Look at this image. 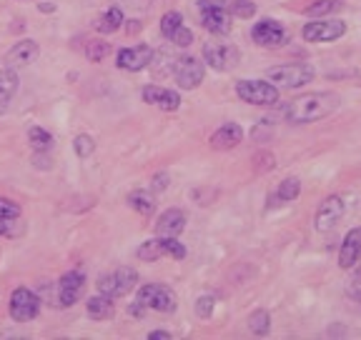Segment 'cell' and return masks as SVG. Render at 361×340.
Here are the masks:
<instances>
[{
  "label": "cell",
  "mask_w": 361,
  "mask_h": 340,
  "mask_svg": "<svg viewBox=\"0 0 361 340\" xmlns=\"http://www.w3.org/2000/svg\"><path fill=\"white\" fill-rule=\"evenodd\" d=\"M108 53H111V45L105 43V40H90V43L86 45V55H88L90 63H101Z\"/></svg>",
  "instance_id": "obj_30"
},
{
  "label": "cell",
  "mask_w": 361,
  "mask_h": 340,
  "mask_svg": "<svg viewBox=\"0 0 361 340\" xmlns=\"http://www.w3.org/2000/svg\"><path fill=\"white\" fill-rule=\"evenodd\" d=\"M73 148H75V153H78L81 158H88L90 153L96 151V143H93V138H90V135H78L73 140Z\"/></svg>",
  "instance_id": "obj_31"
},
{
  "label": "cell",
  "mask_w": 361,
  "mask_h": 340,
  "mask_svg": "<svg viewBox=\"0 0 361 340\" xmlns=\"http://www.w3.org/2000/svg\"><path fill=\"white\" fill-rule=\"evenodd\" d=\"M128 203H131L133 210H138L140 215H151L155 208V200L148 190H133L131 196H128Z\"/></svg>",
  "instance_id": "obj_24"
},
{
  "label": "cell",
  "mask_w": 361,
  "mask_h": 340,
  "mask_svg": "<svg viewBox=\"0 0 361 340\" xmlns=\"http://www.w3.org/2000/svg\"><path fill=\"white\" fill-rule=\"evenodd\" d=\"M171 333H166V330H153V333H148V340H169Z\"/></svg>",
  "instance_id": "obj_37"
},
{
  "label": "cell",
  "mask_w": 361,
  "mask_h": 340,
  "mask_svg": "<svg viewBox=\"0 0 361 340\" xmlns=\"http://www.w3.org/2000/svg\"><path fill=\"white\" fill-rule=\"evenodd\" d=\"M344 213H347V203H344V198H341V196L326 198L324 203H321V208L316 210L314 228H316L319 233L334 231V228H336V223H339L341 218H344Z\"/></svg>",
  "instance_id": "obj_10"
},
{
  "label": "cell",
  "mask_w": 361,
  "mask_h": 340,
  "mask_svg": "<svg viewBox=\"0 0 361 340\" xmlns=\"http://www.w3.org/2000/svg\"><path fill=\"white\" fill-rule=\"evenodd\" d=\"M341 8V0H314L309 8H306V15L311 18H316V15H329L334 10H339Z\"/></svg>",
  "instance_id": "obj_27"
},
{
  "label": "cell",
  "mask_w": 361,
  "mask_h": 340,
  "mask_svg": "<svg viewBox=\"0 0 361 340\" xmlns=\"http://www.w3.org/2000/svg\"><path fill=\"white\" fill-rule=\"evenodd\" d=\"M181 25H184V18H181V13H176V10L166 13L161 18V33H163V38H169V40H171V36H173V33H176Z\"/></svg>",
  "instance_id": "obj_29"
},
{
  "label": "cell",
  "mask_w": 361,
  "mask_h": 340,
  "mask_svg": "<svg viewBox=\"0 0 361 340\" xmlns=\"http://www.w3.org/2000/svg\"><path fill=\"white\" fill-rule=\"evenodd\" d=\"M251 38L258 45H281L286 40V30L281 28L276 21H271V18H264V21H258L251 28Z\"/></svg>",
  "instance_id": "obj_14"
},
{
  "label": "cell",
  "mask_w": 361,
  "mask_h": 340,
  "mask_svg": "<svg viewBox=\"0 0 361 340\" xmlns=\"http://www.w3.org/2000/svg\"><path fill=\"white\" fill-rule=\"evenodd\" d=\"M21 218V208L8 200V198H0V220H18Z\"/></svg>",
  "instance_id": "obj_32"
},
{
  "label": "cell",
  "mask_w": 361,
  "mask_h": 340,
  "mask_svg": "<svg viewBox=\"0 0 361 340\" xmlns=\"http://www.w3.org/2000/svg\"><path fill=\"white\" fill-rule=\"evenodd\" d=\"M83 285H86V275L81 270H71L60 278L58 283V298L63 308H71V305L78 303V298L83 293Z\"/></svg>",
  "instance_id": "obj_13"
},
{
  "label": "cell",
  "mask_w": 361,
  "mask_h": 340,
  "mask_svg": "<svg viewBox=\"0 0 361 340\" xmlns=\"http://www.w3.org/2000/svg\"><path fill=\"white\" fill-rule=\"evenodd\" d=\"M301 36L306 43H332V40H339L341 36H347V25L339 21L306 23Z\"/></svg>",
  "instance_id": "obj_9"
},
{
  "label": "cell",
  "mask_w": 361,
  "mask_h": 340,
  "mask_svg": "<svg viewBox=\"0 0 361 340\" xmlns=\"http://www.w3.org/2000/svg\"><path fill=\"white\" fill-rule=\"evenodd\" d=\"M299 193H301V181H296V178H286V181L279 185V190H276V196H279L281 203H291V200H296Z\"/></svg>",
  "instance_id": "obj_26"
},
{
  "label": "cell",
  "mask_w": 361,
  "mask_h": 340,
  "mask_svg": "<svg viewBox=\"0 0 361 340\" xmlns=\"http://www.w3.org/2000/svg\"><path fill=\"white\" fill-rule=\"evenodd\" d=\"M231 10L238 18H251V15L256 13V5L251 0H231Z\"/></svg>",
  "instance_id": "obj_33"
},
{
  "label": "cell",
  "mask_w": 361,
  "mask_h": 340,
  "mask_svg": "<svg viewBox=\"0 0 361 340\" xmlns=\"http://www.w3.org/2000/svg\"><path fill=\"white\" fill-rule=\"evenodd\" d=\"M15 90H18V75H15L13 68H3L0 70V116L8 113Z\"/></svg>",
  "instance_id": "obj_21"
},
{
  "label": "cell",
  "mask_w": 361,
  "mask_h": 340,
  "mask_svg": "<svg viewBox=\"0 0 361 340\" xmlns=\"http://www.w3.org/2000/svg\"><path fill=\"white\" fill-rule=\"evenodd\" d=\"M38 45H36V40H21V43H15L10 51H8V55H5V63L10 68L13 66H30L33 60L38 58Z\"/></svg>",
  "instance_id": "obj_20"
},
{
  "label": "cell",
  "mask_w": 361,
  "mask_h": 340,
  "mask_svg": "<svg viewBox=\"0 0 361 340\" xmlns=\"http://www.w3.org/2000/svg\"><path fill=\"white\" fill-rule=\"evenodd\" d=\"M28 140H30V145H33L36 151H48V148H51V143H53V135L45 131V128H30Z\"/></svg>",
  "instance_id": "obj_28"
},
{
  "label": "cell",
  "mask_w": 361,
  "mask_h": 340,
  "mask_svg": "<svg viewBox=\"0 0 361 340\" xmlns=\"http://www.w3.org/2000/svg\"><path fill=\"white\" fill-rule=\"evenodd\" d=\"M271 328V315L266 311H253L249 315V330L253 335H266Z\"/></svg>",
  "instance_id": "obj_25"
},
{
  "label": "cell",
  "mask_w": 361,
  "mask_h": 340,
  "mask_svg": "<svg viewBox=\"0 0 361 340\" xmlns=\"http://www.w3.org/2000/svg\"><path fill=\"white\" fill-rule=\"evenodd\" d=\"M184 228H186V213L176 208L161 213L158 223H155V233H158V235H181Z\"/></svg>",
  "instance_id": "obj_19"
},
{
  "label": "cell",
  "mask_w": 361,
  "mask_h": 340,
  "mask_svg": "<svg viewBox=\"0 0 361 340\" xmlns=\"http://www.w3.org/2000/svg\"><path fill=\"white\" fill-rule=\"evenodd\" d=\"M136 283H138V273L123 265V268L113 270V273L103 275V278L98 280V293L111 296V298H121V296H125V293H131Z\"/></svg>",
  "instance_id": "obj_7"
},
{
  "label": "cell",
  "mask_w": 361,
  "mask_h": 340,
  "mask_svg": "<svg viewBox=\"0 0 361 340\" xmlns=\"http://www.w3.org/2000/svg\"><path fill=\"white\" fill-rule=\"evenodd\" d=\"M201 23L203 28L216 33V36H226L231 30V15L223 8V0H199Z\"/></svg>",
  "instance_id": "obj_5"
},
{
  "label": "cell",
  "mask_w": 361,
  "mask_h": 340,
  "mask_svg": "<svg viewBox=\"0 0 361 340\" xmlns=\"http://www.w3.org/2000/svg\"><path fill=\"white\" fill-rule=\"evenodd\" d=\"M151 60H153V51L148 45H133V48L119 51V68H123V70H143Z\"/></svg>",
  "instance_id": "obj_15"
},
{
  "label": "cell",
  "mask_w": 361,
  "mask_h": 340,
  "mask_svg": "<svg viewBox=\"0 0 361 340\" xmlns=\"http://www.w3.org/2000/svg\"><path fill=\"white\" fill-rule=\"evenodd\" d=\"M86 308H88V315L93 320H108L113 318V313H116V305H113V298L111 296H93L86 303Z\"/></svg>",
  "instance_id": "obj_22"
},
{
  "label": "cell",
  "mask_w": 361,
  "mask_h": 340,
  "mask_svg": "<svg viewBox=\"0 0 361 340\" xmlns=\"http://www.w3.org/2000/svg\"><path fill=\"white\" fill-rule=\"evenodd\" d=\"M176 80L178 86L184 88V90H193V88L199 86L201 80H203V63L199 58H191V55H186V58H178L176 60Z\"/></svg>",
  "instance_id": "obj_12"
},
{
  "label": "cell",
  "mask_w": 361,
  "mask_h": 340,
  "mask_svg": "<svg viewBox=\"0 0 361 340\" xmlns=\"http://www.w3.org/2000/svg\"><path fill=\"white\" fill-rule=\"evenodd\" d=\"M171 40H173V43H176L178 48H188V45L193 43V33H191L188 28H186V25H181V28H178L176 33L171 36Z\"/></svg>",
  "instance_id": "obj_34"
},
{
  "label": "cell",
  "mask_w": 361,
  "mask_h": 340,
  "mask_svg": "<svg viewBox=\"0 0 361 340\" xmlns=\"http://www.w3.org/2000/svg\"><path fill=\"white\" fill-rule=\"evenodd\" d=\"M40 313V298L28 288H15L10 296V318L18 323L33 320Z\"/></svg>",
  "instance_id": "obj_8"
},
{
  "label": "cell",
  "mask_w": 361,
  "mask_h": 340,
  "mask_svg": "<svg viewBox=\"0 0 361 340\" xmlns=\"http://www.w3.org/2000/svg\"><path fill=\"white\" fill-rule=\"evenodd\" d=\"M339 103L341 98L336 93H309L301 95L299 101L288 103L284 108V116L288 123H314V120L332 116L339 108Z\"/></svg>",
  "instance_id": "obj_1"
},
{
  "label": "cell",
  "mask_w": 361,
  "mask_h": 340,
  "mask_svg": "<svg viewBox=\"0 0 361 340\" xmlns=\"http://www.w3.org/2000/svg\"><path fill=\"white\" fill-rule=\"evenodd\" d=\"M243 138V131L238 123H223L219 131L211 135V148L214 151H231V148H236L241 143Z\"/></svg>",
  "instance_id": "obj_18"
},
{
  "label": "cell",
  "mask_w": 361,
  "mask_h": 340,
  "mask_svg": "<svg viewBox=\"0 0 361 340\" xmlns=\"http://www.w3.org/2000/svg\"><path fill=\"white\" fill-rule=\"evenodd\" d=\"M214 298L211 296H203L196 300V315H201V318H208L211 315V311H214Z\"/></svg>",
  "instance_id": "obj_35"
},
{
  "label": "cell",
  "mask_w": 361,
  "mask_h": 340,
  "mask_svg": "<svg viewBox=\"0 0 361 340\" xmlns=\"http://www.w3.org/2000/svg\"><path fill=\"white\" fill-rule=\"evenodd\" d=\"M203 60L216 70H231L238 63V51L229 43H211L203 45Z\"/></svg>",
  "instance_id": "obj_11"
},
{
  "label": "cell",
  "mask_w": 361,
  "mask_h": 340,
  "mask_svg": "<svg viewBox=\"0 0 361 340\" xmlns=\"http://www.w3.org/2000/svg\"><path fill=\"white\" fill-rule=\"evenodd\" d=\"M143 101L155 105L161 110H178L181 108V95L176 90H169V88L161 86H146L143 88Z\"/></svg>",
  "instance_id": "obj_16"
},
{
  "label": "cell",
  "mask_w": 361,
  "mask_h": 340,
  "mask_svg": "<svg viewBox=\"0 0 361 340\" xmlns=\"http://www.w3.org/2000/svg\"><path fill=\"white\" fill-rule=\"evenodd\" d=\"M359 258H361V228H351L347 233L344 243H341L339 265L341 268H354Z\"/></svg>",
  "instance_id": "obj_17"
},
{
  "label": "cell",
  "mask_w": 361,
  "mask_h": 340,
  "mask_svg": "<svg viewBox=\"0 0 361 340\" xmlns=\"http://www.w3.org/2000/svg\"><path fill=\"white\" fill-rule=\"evenodd\" d=\"M266 75H269L271 83L281 88H301L314 80V68L306 66V63H288V66L271 68Z\"/></svg>",
  "instance_id": "obj_4"
},
{
  "label": "cell",
  "mask_w": 361,
  "mask_h": 340,
  "mask_svg": "<svg viewBox=\"0 0 361 340\" xmlns=\"http://www.w3.org/2000/svg\"><path fill=\"white\" fill-rule=\"evenodd\" d=\"M173 258V261H184L186 258V248L184 243L176 238V235H158L153 240H146L143 246L138 248V258L140 261H158V258Z\"/></svg>",
  "instance_id": "obj_2"
},
{
  "label": "cell",
  "mask_w": 361,
  "mask_h": 340,
  "mask_svg": "<svg viewBox=\"0 0 361 340\" xmlns=\"http://www.w3.org/2000/svg\"><path fill=\"white\" fill-rule=\"evenodd\" d=\"M236 95L249 105H273L279 103V88L264 80H238Z\"/></svg>",
  "instance_id": "obj_3"
},
{
  "label": "cell",
  "mask_w": 361,
  "mask_h": 340,
  "mask_svg": "<svg viewBox=\"0 0 361 340\" xmlns=\"http://www.w3.org/2000/svg\"><path fill=\"white\" fill-rule=\"evenodd\" d=\"M146 311H158V313H173L176 311V296L173 290L166 285H143L136 298Z\"/></svg>",
  "instance_id": "obj_6"
},
{
  "label": "cell",
  "mask_w": 361,
  "mask_h": 340,
  "mask_svg": "<svg viewBox=\"0 0 361 340\" xmlns=\"http://www.w3.org/2000/svg\"><path fill=\"white\" fill-rule=\"evenodd\" d=\"M354 293H359L361 296V268L354 273Z\"/></svg>",
  "instance_id": "obj_38"
},
{
  "label": "cell",
  "mask_w": 361,
  "mask_h": 340,
  "mask_svg": "<svg viewBox=\"0 0 361 340\" xmlns=\"http://www.w3.org/2000/svg\"><path fill=\"white\" fill-rule=\"evenodd\" d=\"M169 188V175L161 173V175H155L153 178V190H166Z\"/></svg>",
  "instance_id": "obj_36"
},
{
  "label": "cell",
  "mask_w": 361,
  "mask_h": 340,
  "mask_svg": "<svg viewBox=\"0 0 361 340\" xmlns=\"http://www.w3.org/2000/svg\"><path fill=\"white\" fill-rule=\"evenodd\" d=\"M123 10H121L119 5L108 8L101 18H98V30L101 33H116V30H121V25H123Z\"/></svg>",
  "instance_id": "obj_23"
}]
</instances>
